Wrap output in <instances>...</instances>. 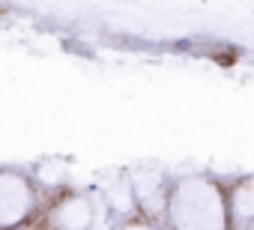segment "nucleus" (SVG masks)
<instances>
[{"instance_id": "nucleus-1", "label": "nucleus", "mask_w": 254, "mask_h": 230, "mask_svg": "<svg viewBox=\"0 0 254 230\" xmlns=\"http://www.w3.org/2000/svg\"><path fill=\"white\" fill-rule=\"evenodd\" d=\"M9 230H21V227H9Z\"/></svg>"}]
</instances>
